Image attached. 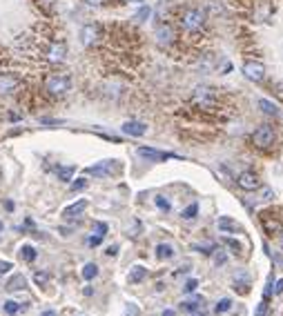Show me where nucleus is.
<instances>
[{"label":"nucleus","mask_w":283,"mask_h":316,"mask_svg":"<svg viewBox=\"0 0 283 316\" xmlns=\"http://www.w3.org/2000/svg\"><path fill=\"white\" fill-rule=\"evenodd\" d=\"M85 207H87V200H85V198H81L78 203H74V205H69V207H65V209H63V218L72 221V218L81 216V214L85 212Z\"/></svg>","instance_id":"2eb2a0df"},{"label":"nucleus","mask_w":283,"mask_h":316,"mask_svg":"<svg viewBox=\"0 0 283 316\" xmlns=\"http://www.w3.org/2000/svg\"><path fill=\"white\" fill-rule=\"evenodd\" d=\"M94 234L96 236H92V238H90V245H92V247H94V245H98L100 243V240H103V236L105 234H107V223H94Z\"/></svg>","instance_id":"a211bd4d"},{"label":"nucleus","mask_w":283,"mask_h":316,"mask_svg":"<svg viewBox=\"0 0 283 316\" xmlns=\"http://www.w3.org/2000/svg\"><path fill=\"white\" fill-rule=\"evenodd\" d=\"M125 316H139V307H136L134 303H127V307H125Z\"/></svg>","instance_id":"72a5a7b5"},{"label":"nucleus","mask_w":283,"mask_h":316,"mask_svg":"<svg viewBox=\"0 0 283 316\" xmlns=\"http://www.w3.org/2000/svg\"><path fill=\"white\" fill-rule=\"evenodd\" d=\"M100 38V27L98 25H85L81 29V43L85 45V47H92V45H96Z\"/></svg>","instance_id":"0eeeda50"},{"label":"nucleus","mask_w":283,"mask_h":316,"mask_svg":"<svg viewBox=\"0 0 283 316\" xmlns=\"http://www.w3.org/2000/svg\"><path fill=\"white\" fill-rule=\"evenodd\" d=\"M121 129L127 134V136H143V134L147 132V125H145V123H139V120H127V123L123 125Z\"/></svg>","instance_id":"4468645a"},{"label":"nucleus","mask_w":283,"mask_h":316,"mask_svg":"<svg viewBox=\"0 0 283 316\" xmlns=\"http://www.w3.org/2000/svg\"><path fill=\"white\" fill-rule=\"evenodd\" d=\"M118 172H121L118 160H100L98 165H92V167L85 169V174H90V176H98V178L112 176V174H118Z\"/></svg>","instance_id":"7ed1b4c3"},{"label":"nucleus","mask_w":283,"mask_h":316,"mask_svg":"<svg viewBox=\"0 0 283 316\" xmlns=\"http://www.w3.org/2000/svg\"><path fill=\"white\" fill-rule=\"evenodd\" d=\"M18 76L16 74H9V71H5V74H0V93H11L16 91V87H18Z\"/></svg>","instance_id":"9d476101"},{"label":"nucleus","mask_w":283,"mask_h":316,"mask_svg":"<svg viewBox=\"0 0 283 316\" xmlns=\"http://www.w3.org/2000/svg\"><path fill=\"white\" fill-rule=\"evenodd\" d=\"M74 172H76V167H74V165H69V167H56V174H58V178H60V181H65V182L72 181Z\"/></svg>","instance_id":"412c9836"},{"label":"nucleus","mask_w":283,"mask_h":316,"mask_svg":"<svg viewBox=\"0 0 283 316\" xmlns=\"http://www.w3.org/2000/svg\"><path fill=\"white\" fill-rule=\"evenodd\" d=\"M139 156H143V158L147 160H167V158H176L174 154H167V151H158V149H152V147H141L139 149Z\"/></svg>","instance_id":"f8f14e48"},{"label":"nucleus","mask_w":283,"mask_h":316,"mask_svg":"<svg viewBox=\"0 0 283 316\" xmlns=\"http://www.w3.org/2000/svg\"><path fill=\"white\" fill-rule=\"evenodd\" d=\"M67 56V45L65 43H51L47 49V60L49 62H63Z\"/></svg>","instance_id":"1a4fd4ad"},{"label":"nucleus","mask_w":283,"mask_h":316,"mask_svg":"<svg viewBox=\"0 0 283 316\" xmlns=\"http://www.w3.org/2000/svg\"><path fill=\"white\" fill-rule=\"evenodd\" d=\"M272 285H274V278L270 276V278H268V285H265V292H263V301H268V298H270V294H272Z\"/></svg>","instance_id":"c9c22d12"},{"label":"nucleus","mask_w":283,"mask_h":316,"mask_svg":"<svg viewBox=\"0 0 283 316\" xmlns=\"http://www.w3.org/2000/svg\"><path fill=\"white\" fill-rule=\"evenodd\" d=\"M163 316H174V312H172V310H165V312H163Z\"/></svg>","instance_id":"49530a36"},{"label":"nucleus","mask_w":283,"mask_h":316,"mask_svg":"<svg viewBox=\"0 0 283 316\" xmlns=\"http://www.w3.org/2000/svg\"><path fill=\"white\" fill-rule=\"evenodd\" d=\"M43 316H56V312L54 310H45V312H43Z\"/></svg>","instance_id":"a18cd8bd"},{"label":"nucleus","mask_w":283,"mask_h":316,"mask_svg":"<svg viewBox=\"0 0 283 316\" xmlns=\"http://www.w3.org/2000/svg\"><path fill=\"white\" fill-rule=\"evenodd\" d=\"M196 212H198V203H192L188 209L183 212V218H188V221H192L194 216H196Z\"/></svg>","instance_id":"c85d7f7f"},{"label":"nucleus","mask_w":283,"mask_h":316,"mask_svg":"<svg viewBox=\"0 0 283 316\" xmlns=\"http://www.w3.org/2000/svg\"><path fill=\"white\" fill-rule=\"evenodd\" d=\"M223 243L228 245L230 249H234V254H238V252H241V245H238V243H236V240H234V238H223Z\"/></svg>","instance_id":"2f4dec72"},{"label":"nucleus","mask_w":283,"mask_h":316,"mask_svg":"<svg viewBox=\"0 0 283 316\" xmlns=\"http://www.w3.org/2000/svg\"><path fill=\"white\" fill-rule=\"evenodd\" d=\"M201 303H203V298H201V296H194L192 301H185V303H181V305H183V310L194 312V310H198V307H201Z\"/></svg>","instance_id":"bb28decb"},{"label":"nucleus","mask_w":283,"mask_h":316,"mask_svg":"<svg viewBox=\"0 0 283 316\" xmlns=\"http://www.w3.org/2000/svg\"><path fill=\"white\" fill-rule=\"evenodd\" d=\"M272 198H274V189L272 187H263L259 194V200H272Z\"/></svg>","instance_id":"c756f323"},{"label":"nucleus","mask_w":283,"mask_h":316,"mask_svg":"<svg viewBox=\"0 0 283 316\" xmlns=\"http://www.w3.org/2000/svg\"><path fill=\"white\" fill-rule=\"evenodd\" d=\"M279 243H281V247H283V231H281V238H279Z\"/></svg>","instance_id":"de8ad7c7"},{"label":"nucleus","mask_w":283,"mask_h":316,"mask_svg":"<svg viewBox=\"0 0 283 316\" xmlns=\"http://www.w3.org/2000/svg\"><path fill=\"white\" fill-rule=\"evenodd\" d=\"M116 249H118V247H116V245H112V247H109V249H107V254H109V256H114V254H116Z\"/></svg>","instance_id":"c03bdc74"},{"label":"nucleus","mask_w":283,"mask_h":316,"mask_svg":"<svg viewBox=\"0 0 283 316\" xmlns=\"http://www.w3.org/2000/svg\"><path fill=\"white\" fill-rule=\"evenodd\" d=\"M194 316H205V314H203V312H201V314H194Z\"/></svg>","instance_id":"3c124183"},{"label":"nucleus","mask_w":283,"mask_h":316,"mask_svg":"<svg viewBox=\"0 0 283 316\" xmlns=\"http://www.w3.org/2000/svg\"><path fill=\"white\" fill-rule=\"evenodd\" d=\"M243 74H245V78L259 83V80L265 78V65L259 60H247L245 65H243Z\"/></svg>","instance_id":"423d86ee"},{"label":"nucleus","mask_w":283,"mask_h":316,"mask_svg":"<svg viewBox=\"0 0 283 316\" xmlns=\"http://www.w3.org/2000/svg\"><path fill=\"white\" fill-rule=\"evenodd\" d=\"M156 205L163 209V212H170V203H167V200L163 198V196H156Z\"/></svg>","instance_id":"4c0bfd02"},{"label":"nucleus","mask_w":283,"mask_h":316,"mask_svg":"<svg viewBox=\"0 0 283 316\" xmlns=\"http://www.w3.org/2000/svg\"><path fill=\"white\" fill-rule=\"evenodd\" d=\"M125 2H139V0H125Z\"/></svg>","instance_id":"8fccbe9b"},{"label":"nucleus","mask_w":283,"mask_h":316,"mask_svg":"<svg viewBox=\"0 0 283 316\" xmlns=\"http://www.w3.org/2000/svg\"><path fill=\"white\" fill-rule=\"evenodd\" d=\"M9 270H14V265H11L9 261H0V278H2V276H5Z\"/></svg>","instance_id":"473e14b6"},{"label":"nucleus","mask_w":283,"mask_h":316,"mask_svg":"<svg viewBox=\"0 0 283 316\" xmlns=\"http://www.w3.org/2000/svg\"><path fill=\"white\" fill-rule=\"evenodd\" d=\"M265 312H268V303H265V301H261L259 305H256L254 316H265Z\"/></svg>","instance_id":"e433bc0d"},{"label":"nucleus","mask_w":283,"mask_h":316,"mask_svg":"<svg viewBox=\"0 0 283 316\" xmlns=\"http://www.w3.org/2000/svg\"><path fill=\"white\" fill-rule=\"evenodd\" d=\"M216 227H219V231H223V234H228V231H241V227H238L236 221H232L230 216H221L219 221H216Z\"/></svg>","instance_id":"dca6fc26"},{"label":"nucleus","mask_w":283,"mask_h":316,"mask_svg":"<svg viewBox=\"0 0 283 316\" xmlns=\"http://www.w3.org/2000/svg\"><path fill=\"white\" fill-rule=\"evenodd\" d=\"M174 38H176V34H174V27L172 25H158L156 27L158 45H170V43H174Z\"/></svg>","instance_id":"ddd939ff"},{"label":"nucleus","mask_w":283,"mask_h":316,"mask_svg":"<svg viewBox=\"0 0 283 316\" xmlns=\"http://www.w3.org/2000/svg\"><path fill=\"white\" fill-rule=\"evenodd\" d=\"M196 285H198V280H194V278H192V280H188V283H185V287H183V289L189 294V292H194V289H196Z\"/></svg>","instance_id":"58836bf2"},{"label":"nucleus","mask_w":283,"mask_h":316,"mask_svg":"<svg viewBox=\"0 0 283 316\" xmlns=\"http://www.w3.org/2000/svg\"><path fill=\"white\" fill-rule=\"evenodd\" d=\"M23 303H18V301H7L5 303V312H7V314H9V316H14V314H18V312L20 310H23Z\"/></svg>","instance_id":"a878e982"},{"label":"nucleus","mask_w":283,"mask_h":316,"mask_svg":"<svg viewBox=\"0 0 283 316\" xmlns=\"http://www.w3.org/2000/svg\"><path fill=\"white\" fill-rule=\"evenodd\" d=\"M34 280H36V285H45L47 280H49V274H47V271H36V274H34Z\"/></svg>","instance_id":"7c9ffc66"},{"label":"nucleus","mask_w":283,"mask_h":316,"mask_svg":"<svg viewBox=\"0 0 283 316\" xmlns=\"http://www.w3.org/2000/svg\"><path fill=\"white\" fill-rule=\"evenodd\" d=\"M194 102H196L201 109H212L216 105V93L210 87H198L194 93Z\"/></svg>","instance_id":"39448f33"},{"label":"nucleus","mask_w":283,"mask_h":316,"mask_svg":"<svg viewBox=\"0 0 283 316\" xmlns=\"http://www.w3.org/2000/svg\"><path fill=\"white\" fill-rule=\"evenodd\" d=\"M234 289H236L238 294H250V283H247V276L245 274H238V280H234Z\"/></svg>","instance_id":"aec40b11"},{"label":"nucleus","mask_w":283,"mask_h":316,"mask_svg":"<svg viewBox=\"0 0 283 316\" xmlns=\"http://www.w3.org/2000/svg\"><path fill=\"white\" fill-rule=\"evenodd\" d=\"M156 256L158 258H172V256H174V247H172V245H167V243L156 245Z\"/></svg>","instance_id":"4be33fe9"},{"label":"nucleus","mask_w":283,"mask_h":316,"mask_svg":"<svg viewBox=\"0 0 283 316\" xmlns=\"http://www.w3.org/2000/svg\"><path fill=\"white\" fill-rule=\"evenodd\" d=\"M225 261H228V256H225L223 252H219V254L214 256V263H216V265H225Z\"/></svg>","instance_id":"a19ab883"},{"label":"nucleus","mask_w":283,"mask_h":316,"mask_svg":"<svg viewBox=\"0 0 283 316\" xmlns=\"http://www.w3.org/2000/svg\"><path fill=\"white\" fill-rule=\"evenodd\" d=\"M7 289L9 292H23V289H27V278L23 274H14L7 280Z\"/></svg>","instance_id":"f3484780"},{"label":"nucleus","mask_w":283,"mask_h":316,"mask_svg":"<svg viewBox=\"0 0 283 316\" xmlns=\"http://www.w3.org/2000/svg\"><path fill=\"white\" fill-rule=\"evenodd\" d=\"M20 252H23V258L27 263H34V261H36V256H38L36 247H32V245H23V249H20Z\"/></svg>","instance_id":"393cba45"},{"label":"nucleus","mask_w":283,"mask_h":316,"mask_svg":"<svg viewBox=\"0 0 283 316\" xmlns=\"http://www.w3.org/2000/svg\"><path fill=\"white\" fill-rule=\"evenodd\" d=\"M87 4H92V7H98V4H103V0H85Z\"/></svg>","instance_id":"79ce46f5"},{"label":"nucleus","mask_w":283,"mask_h":316,"mask_svg":"<svg viewBox=\"0 0 283 316\" xmlns=\"http://www.w3.org/2000/svg\"><path fill=\"white\" fill-rule=\"evenodd\" d=\"M181 25L188 31H198L205 25V11H201V9H188V11L181 16Z\"/></svg>","instance_id":"f03ea898"},{"label":"nucleus","mask_w":283,"mask_h":316,"mask_svg":"<svg viewBox=\"0 0 283 316\" xmlns=\"http://www.w3.org/2000/svg\"><path fill=\"white\" fill-rule=\"evenodd\" d=\"M147 16H149V7H143L139 13H136V20H145Z\"/></svg>","instance_id":"ea45409f"},{"label":"nucleus","mask_w":283,"mask_h":316,"mask_svg":"<svg viewBox=\"0 0 283 316\" xmlns=\"http://www.w3.org/2000/svg\"><path fill=\"white\" fill-rule=\"evenodd\" d=\"M274 292H277V294H281V292H283V278L277 283V287H274Z\"/></svg>","instance_id":"37998d69"},{"label":"nucleus","mask_w":283,"mask_h":316,"mask_svg":"<svg viewBox=\"0 0 283 316\" xmlns=\"http://www.w3.org/2000/svg\"><path fill=\"white\" fill-rule=\"evenodd\" d=\"M2 229H5V225H2V221H0V231H2Z\"/></svg>","instance_id":"09e8293b"},{"label":"nucleus","mask_w":283,"mask_h":316,"mask_svg":"<svg viewBox=\"0 0 283 316\" xmlns=\"http://www.w3.org/2000/svg\"><path fill=\"white\" fill-rule=\"evenodd\" d=\"M85 187H87V181L85 178H78V181L72 185V191H81V189H85Z\"/></svg>","instance_id":"f704fd0d"},{"label":"nucleus","mask_w":283,"mask_h":316,"mask_svg":"<svg viewBox=\"0 0 283 316\" xmlns=\"http://www.w3.org/2000/svg\"><path fill=\"white\" fill-rule=\"evenodd\" d=\"M236 185L241 187L243 191H254L256 187H259V176H256L254 172H243V174H238Z\"/></svg>","instance_id":"6e6552de"},{"label":"nucleus","mask_w":283,"mask_h":316,"mask_svg":"<svg viewBox=\"0 0 283 316\" xmlns=\"http://www.w3.org/2000/svg\"><path fill=\"white\" fill-rule=\"evenodd\" d=\"M145 276H147V270L143 265H134L130 270V283H141Z\"/></svg>","instance_id":"6ab92c4d"},{"label":"nucleus","mask_w":283,"mask_h":316,"mask_svg":"<svg viewBox=\"0 0 283 316\" xmlns=\"http://www.w3.org/2000/svg\"><path fill=\"white\" fill-rule=\"evenodd\" d=\"M261 223H263V229L268 234H279L281 231V221L279 218H272V212H263L261 214Z\"/></svg>","instance_id":"9b49d317"},{"label":"nucleus","mask_w":283,"mask_h":316,"mask_svg":"<svg viewBox=\"0 0 283 316\" xmlns=\"http://www.w3.org/2000/svg\"><path fill=\"white\" fill-rule=\"evenodd\" d=\"M230 307H232V301H230V298H221V301L216 303L214 312H216V314H225V312H228Z\"/></svg>","instance_id":"cd10ccee"},{"label":"nucleus","mask_w":283,"mask_h":316,"mask_svg":"<svg viewBox=\"0 0 283 316\" xmlns=\"http://www.w3.org/2000/svg\"><path fill=\"white\" fill-rule=\"evenodd\" d=\"M259 107L263 109V114H268V116H277V114H279L277 105H272V102L265 100V98H261V100H259Z\"/></svg>","instance_id":"b1692460"},{"label":"nucleus","mask_w":283,"mask_h":316,"mask_svg":"<svg viewBox=\"0 0 283 316\" xmlns=\"http://www.w3.org/2000/svg\"><path fill=\"white\" fill-rule=\"evenodd\" d=\"M45 89L51 96H65L72 89V78L67 74H51L45 80Z\"/></svg>","instance_id":"f257e3e1"},{"label":"nucleus","mask_w":283,"mask_h":316,"mask_svg":"<svg viewBox=\"0 0 283 316\" xmlns=\"http://www.w3.org/2000/svg\"><path fill=\"white\" fill-rule=\"evenodd\" d=\"M274 138L277 136H274V129L270 127V125H261V127L252 134V142H254L256 147H261V149L274 145Z\"/></svg>","instance_id":"20e7f679"},{"label":"nucleus","mask_w":283,"mask_h":316,"mask_svg":"<svg viewBox=\"0 0 283 316\" xmlns=\"http://www.w3.org/2000/svg\"><path fill=\"white\" fill-rule=\"evenodd\" d=\"M96 276H98V265H96V263H87V265L83 267V278L92 280V278H96Z\"/></svg>","instance_id":"5701e85b"}]
</instances>
